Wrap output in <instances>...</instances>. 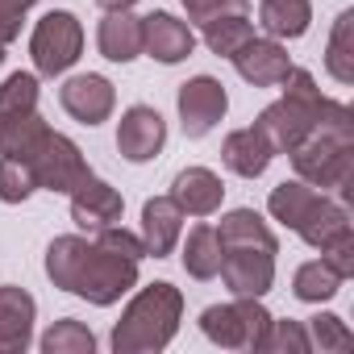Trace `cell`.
<instances>
[{"label":"cell","mask_w":354,"mask_h":354,"mask_svg":"<svg viewBox=\"0 0 354 354\" xmlns=\"http://www.w3.org/2000/svg\"><path fill=\"white\" fill-rule=\"evenodd\" d=\"M59 104H63V113H67L71 121L96 129V125H104V121L113 117V109H117V88H113V80L100 75V71H80V75L67 71V75H63V88H59Z\"/></svg>","instance_id":"cell-9"},{"label":"cell","mask_w":354,"mask_h":354,"mask_svg":"<svg viewBox=\"0 0 354 354\" xmlns=\"http://www.w3.org/2000/svg\"><path fill=\"white\" fill-rule=\"evenodd\" d=\"M317 196H321V192H317L313 184H304V180H296V175H292V180H283V184L271 188V196H267V217L296 234V225L304 221V213L313 209Z\"/></svg>","instance_id":"cell-24"},{"label":"cell","mask_w":354,"mask_h":354,"mask_svg":"<svg viewBox=\"0 0 354 354\" xmlns=\"http://www.w3.org/2000/svg\"><path fill=\"white\" fill-rule=\"evenodd\" d=\"M275 150L263 142V133L254 125H242V129H230L225 142H221V162L230 175H238V180H259V175H267Z\"/></svg>","instance_id":"cell-21"},{"label":"cell","mask_w":354,"mask_h":354,"mask_svg":"<svg viewBox=\"0 0 354 354\" xmlns=\"http://www.w3.org/2000/svg\"><path fill=\"white\" fill-rule=\"evenodd\" d=\"M271 325V313L259 296H234L225 304H209L201 313V333L221 350H254Z\"/></svg>","instance_id":"cell-5"},{"label":"cell","mask_w":354,"mask_h":354,"mask_svg":"<svg viewBox=\"0 0 354 354\" xmlns=\"http://www.w3.org/2000/svg\"><path fill=\"white\" fill-rule=\"evenodd\" d=\"M196 50V30L184 21V17H175L167 9H154L142 17V55L162 63V67H180L188 63Z\"/></svg>","instance_id":"cell-12"},{"label":"cell","mask_w":354,"mask_h":354,"mask_svg":"<svg viewBox=\"0 0 354 354\" xmlns=\"http://www.w3.org/2000/svg\"><path fill=\"white\" fill-rule=\"evenodd\" d=\"M67 205H71V221H75L80 234H96V230L117 225L125 217V196L109 180H100L96 171H88L84 180L67 192Z\"/></svg>","instance_id":"cell-11"},{"label":"cell","mask_w":354,"mask_h":354,"mask_svg":"<svg viewBox=\"0 0 354 354\" xmlns=\"http://www.w3.org/2000/svg\"><path fill=\"white\" fill-rule=\"evenodd\" d=\"M167 196L184 209V217H213L225 205V184L213 167H184L175 171Z\"/></svg>","instance_id":"cell-17"},{"label":"cell","mask_w":354,"mask_h":354,"mask_svg":"<svg viewBox=\"0 0 354 354\" xmlns=\"http://www.w3.org/2000/svg\"><path fill=\"white\" fill-rule=\"evenodd\" d=\"M321 259H325L342 279H354V234H346L342 242H333L329 250H321Z\"/></svg>","instance_id":"cell-36"},{"label":"cell","mask_w":354,"mask_h":354,"mask_svg":"<svg viewBox=\"0 0 354 354\" xmlns=\"http://www.w3.org/2000/svg\"><path fill=\"white\" fill-rule=\"evenodd\" d=\"M321 100H325V96H321ZM321 100L313 104V100H296V96H283V92H279V100H271V104L254 117V129L263 133V142H267L275 154H292V150L313 133Z\"/></svg>","instance_id":"cell-8"},{"label":"cell","mask_w":354,"mask_h":354,"mask_svg":"<svg viewBox=\"0 0 354 354\" xmlns=\"http://www.w3.org/2000/svg\"><path fill=\"white\" fill-rule=\"evenodd\" d=\"M96 5H100L104 13H113V9H133L138 0H96Z\"/></svg>","instance_id":"cell-37"},{"label":"cell","mask_w":354,"mask_h":354,"mask_svg":"<svg viewBox=\"0 0 354 354\" xmlns=\"http://www.w3.org/2000/svg\"><path fill=\"white\" fill-rule=\"evenodd\" d=\"M175 250H180V263H184L188 279H196V283H209V279H217L225 250H221V238H217V230H213L209 221L192 225V230L180 238V246H175Z\"/></svg>","instance_id":"cell-22"},{"label":"cell","mask_w":354,"mask_h":354,"mask_svg":"<svg viewBox=\"0 0 354 354\" xmlns=\"http://www.w3.org/2000/svg\"><path fill=\"white\" fill-rule=\"evenodd\" d=\"M213 230L221 238V250H271V254H279V238H275L271 221L254 209H230V213H221V221Z\"/></svg>","instance_id":"cell-20"},{"label":"cell","mask_w":354,"mask_h":354,"mask_svg":"<svg viewBox=\"0 0 354 354\" xmlns=\"http://www.w3.org/2000/svg\"><path fill=\"white\" fill-rule=\"evenodd\" d=\"M304 329H308L313 350H321V354H342V350L354 346V333H350V325L337 313H313L304 321Z\"/></svg>","instance_id":"cell-32"},{"label":"cell","mask_w":354,"mask_h":354,"mask_svg":"<svg viewBox=\"0 0 354 354\" xmlns=\"http://www.w3.org/2000/svg\"><path fill=\"white\" fill-rule=\"evenodd\" d=\"M175 113H180V129L184 138H209L225 113H230V92L217 75H192L180 84V92H175Z\"/></svg>","instance_id":"cell-7"},{"label":"cell","mask_w":354,"mask_h":354,"mask_svg":"<svg viewBox=\"0 0 354 354\" xmlns=\"http://www.w3.org/2000/svg\"><path fill=\"white\" fill-rule=\"evenodd\" d=\"M30 167H34V180H38V192H55V196H67L84 175L92 171L80 142L59 133V129H46V138L34 146L30 154Z\"/></svg>","instance_id":"cell-6"},{"label":"cell","mask_w":354,"mask_h":354,"mask_svg":"<svg viewBox=\"0 0 354 354\" xmlns=\"http://www.w3.org/2000/svg\"><path fill=\"white\" fill-rule=\"evenodd\" d=\"M46 121L42 113H13V117H0V154H13V158H30L34 146L46 138Z\"/></svg>","instance_id":"cell-28"},{"label":"cell","mask_w":354,"mask_h":354,"mask_svg":"<svg viewBox=\"0 0 354 354\" xmlns=\"http://www.w3.org/2000/svg\"><path fill=\"white\" fill-rule=\"evenodd\" d=\"M184 209L171 196H150L142 205V221H138V238L146 246V259H171L175 246L184 238Z\"/></svg>","instance_id":"cell-14"},{"label":"cell","mask_w":354,"mask_h":354,"mask_svg":"<svg viewBox=\"0 0 354 354\" xmlns=\"http://www.w3.org/2000/svg\"><path fill=\"white\" fill-rule=\"evenodd\" d=\"M325 71L342 88L354 84V9H342L333 17L329 42H325Z\"/></svg>","instance_id":"cell-26"},{"label":"cell","mask_w":354,"mask_h":354,"mask_svg":"<svg viewBox=\"0 0 354 354\" xmlns=\"http://www.w3.org/2000/svg\"><path fill=\"white\" fill-rule=\"evenodd\" d=\"M38 350H42V354H92V350H96V333H92L84 321L63 317V321H55V325L38 337Z\"/></svg>","instance_id":"cell-29"},{"label":"cell","mask_w":354,"mask_h":354,"mask_svg":"<svg viewBox=\"0 0 354 354\" xmlns=\"http://www.w3.org/2000/svg\"><path fill=\"white\" fill-rule=\"evenodd\" d=\"M313 342H308V329L304 321H275L267 325L263 342H259V354H308Z\"/></svg>","instance_id":"cell-33"},{"label":"cell","mask_w":354,"mask_h":354,"mask_svg":"<svg viewBox=\"0 0 354 354\" xmlns=\"http://www.w3.org/2000/svg\"><path fill=\"white\" fill-rule=\"evenodd\" d=\"M34 192H38V180L30 158L0 154V205H26Z\"/></svg>","instance_id":"cell-31"},{"label":"cell","mask_w":354,"mask_h":354,"mask_svg":"<svg viewBox=\"0 0 354 354\" xmlns=\"http://www.w3.org/2000/svg\"><path fill=\"white\" fill-rule=\"evenodd\" d=\"M217 279L230 296H267L275 288V254L271 250H225Z\"/></svg>","instance_id":"cell-15"},{"label":"cell","mask_w":354,"mask_h":354,"mask_svg":"<svg viewBox=\"0 0 354 354\" xmlns=\"http://www.w3.org/2000/svg\"><path fill=\"white\" fill-rule=\"evenodd\" d=\"M184 325V292L154 279V283H138L129 304L121 308V321L113 325L109 346L117 354H158L175 342Z\"/></svg>","instance_id":"cell-2"},{"label":"cell","mask_w":354,"mask_h":354,"mask_svg":"<svg viewBox=\"0 0 354 354\" xmlns=\"http://www.w3.org/2000/svg\"><path fill=\"white\" fill-rule=\"evenodd\" d=\"M42 100V80L38 71H13L0 80V117H13V113H34Z\"/></svg>","instance_id":"cell-30"},{"label":"cell","mask_w":354,"mask_h":354,"mask_svg":"<svg viewBox=\"0 0 354 354\" xmlns=\"http://www.w3.org/2000/svg\"><path fill=\"white\" fill-rule=\"evenodd\" d=\"M196 30H201V42L209 46V55H217V59H234L254 38L250 13H225V17H213V21L196 26Z\"/></svg>","instance_id":"cell-25"},{"label":"cell","mask_w":354,"mask_h":354,"mask_svg":"<svg viewBox=\"0 0 354 354\" xmlns=\"http://www.w3.org/2000/svg\"><path fill=\"white\" fill-rule=\"evenodd\" d=\"M46 279L67 292L88 300L92 308H113L121 296H129L142 279V259L117 254L92 234H59L46 246Z\"/></svg>","instance_id":"cell-1"},{"label":"cell","mask_w":354,"mask_h":354,"mask_svg":"<svg viewBox=\"0 0 354 354\" xmlns=\"http://www.w3.org/2000/svg\"><path fill=\"white\" fill-rule=\"evenodd\" d=\"M38 5V0H0V46H13L21 38L26 13Z\"/></svg>","instance_id":"cell-35"},{"label":"cell","mask_w":354,"mask_h":354,"mask_svg":"<svg viewBox=\"0 0 354 354\" xmlns=\"http://www.w3.org/2000/svg\"><path fill=\"white\" fill-rule=\"evenodd\" d=\"M259 26L267 38L296 42L313 30V0H259Z\"/></svg>","instance_id":"cell-23"},{"label":"cell","mask_w":354,"mask_h":354,"mask_svg":"<svg viewBox=\"0 0 354 354\" xmlns=\"http://www.w3.org/2000/svg\"><path fill=\"white\" fill-rule=\"evenodd\" d=\"M84 21L71 13V9H50L34 21V34H30V59H34V71L38 80H63L80 59H84Z\"/></svg>","instance_id":"cell-4"},{"label":"cell","mask_w":354,"mask_h":354,"mask_svg":"<svg viewBox=\"0 0 354 354\" xmlns=\"http://www.w3.org/2000/svg\"><path fill=\"white\" fill-rule=\"evenodd\" d=\"M342 275L325 263V259H308V263H300L296 271H292V296L300 300V304H329L337 292H342Z\"/></svg>","instance_id":"cell-27"},{"label":"cell","mask_w":354,"mask_h":354,"mask_svg":"<svg viewBox=\"0 0 354 354\" xmlns=\"http://www.w3.org/2000/svg\"><path fill=\"white\" fill-rule=\"evenodd\" d=\"M296 234H300V242L313 246L317 254L329 250L333 242H342L346 234H354V225H350V205H342L337 196L321 192V196L313 201V209L304 213V221L296 225Z\"/></svg>","instance_id":"cell-19"},{"label":"cell","mask_w":354,"mask_h":354,"mask_svg":"<svg viewBox=\"0 0 354 354\" xmlns=\"http://www.w3.org/2000/svg\"><path fill=\"white\" fill-rule=\"evenodd\" d=\"M34 325L38 300L17 283H0V354H26L34 346Z\"/></svg>","instance_id":"cell-16"},{"label":"cell","mask_w":354,"mask_h":354,"mask_svg":"<svg viewBox=\"0 0 354 354\" xmlns=\"http://www.w3.org/2000/svg\"><path fill=\"white\" fill-rule=\"evenodd\" d=\"M96 50H100V59H109L117 67H129L133 59H142V17L133 9L104 13L96 26Z\"/></svg>","instance_id":"cell-18"},{"label":"cell","mask_w":354,"mask_h":354,"mask_svg":"<svg viewBox=\"0 0 354 354\" xmlns=\"http://www.w3.org/2000/svg\"><path fill=\"white\" fill-rule=\"evenodd\" d=\"M288 158L296 180L313 184L317 192H337L342 205L354 201V138H333L313 129Z\"/></svg>","instance_id":"cell-3"},{"label":"cell","mask_w":354,"mask_h":354,"mask_svg":"<svg viewBox=\"0 0 354 354\" xmlns=\"http://www.w3.org/2000/svg\"><path fill=\"white\" fill-rule=\"evenodd\" d=\"M167 146V121L154 104H129L117 121V154L133 167H146Z\"/></svg>","instance_id":"cell-10"},{"label":"cell","mask_w":354,"mask_h":354,"mask_svg":"<svg viewBox=\"0 0 354 354\" xmlns=\"http://www.w3.org/2000/svg\"><path fill=\"white\" fill-rule=\"evenodd\" d=\"M5 50H9V46H0V63H5Z\"/></svg>","instance_id":"cell-38"},{"label":"cell","mask_w":354,"mask_h":354,"mask_svg":"<svg viewBox=\"0 0 354 354\" xmlns=\"http://www.w3.org/2000/svg\"><path fill=\"white\" fill-rule=\"evenodd\" d=\"M184 5V21L196 30V26H205V21H213V17H225V13H250V0H180Z\"/></svg>","instance_id":"cell-34"},{"label":"cell","mask_w":354,"mask_h":354,"mask_svg":"<svg viewBox=\"0 0 354 354\" xmlns=\"http://www.w3.org/2000/svg\"><path fill=\"white\" fill-rule=\"evenodd\" d=\"M234 71L250 84V88H279V80L292 71V55H288V42H279V38H250L234 59Z\"/></svg>","instance_id":"cell-13"}]
</instances>
